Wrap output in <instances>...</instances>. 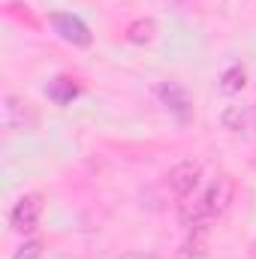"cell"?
I'll return each instance as SVG.
<instances>
[{
  "label": "cell",
  "instance_id": "3",
  "mask_svg": "<svg viewBox=\"0 0 256 259\" xmlns=\"http://www.w3.org/2000/svg\"><path fill=\"white\" fill-rule=\"evenodd\" d=\"M39 214H42V196L39 193H27L15 202V208L9 211V223L15 232H30L36 223H39Z\"/></svg>",
  "mask_w": 256,
  "mask_h": 259
},
{
  "label": "cell",
  "instance_id": "9",
  "mask_svg": "<svg viewBox=\"0 0 256 259\" xmlns=\"http://www.w3.org/2000/svg\"><path fill=\"white\" fill-rule=\"evenodd\" d=\"M127 36H130V42H148L154 36V21H136L127 30Z\"/></svg>",
  "mask_w": 256,
  "mask_h": 259
},
{
  "label": "cell",
  "instance_id": "2",
  "mask_svg": "<svg viewBox=\"0 0 256 259\" xmlns=\"http://www.w3.org/2000/svg\"><path fill=\"white\" fill-rule=\"evenodd\" d=\"M3 127L12 133H24V130L36 127V112L27 100L21 97H3Z\"/></svg>",
  "mask_w": 256,
  "mask_h": 259
},
{
  "label": "cell",
  "instance_id": "7",
  "mask_svg": "<svg viewBox=\"0 0 256 259\" xmlns=\"http://www.w3.org/2000/svg\"><path fill=\"white\" fill-rule=\"evenodd\" d=\"M75 94H78V88L72 84V78H64V75H61V78H55V81L49 84V97H52L58 106H66Z\"/></svg>",
  "mask_w": 256,
  "mask_h": 259
},
{
  "label": "cell",
  "instance_id": "4",
  "mask_svg": "<svg viewBox=\"0 0 256 259\" xmlns=\"http://www.w3.org/2000/svg\"><path fill=\"white\" fill-rule=\"evenodd\" d=\"M52 27H55V33H58L61 39L72 42V46H88V42H91L88 24H84L81 18L69 15V12H55V15H52Z\"/></svg>",
  "mask_w": 256,
  "mask_h": 259
},
{
  "label": "cell",
  "instance_id": "11",
  "mask_svg": "<svg viewBox=\"0 0 256 259\" xmlns=\"http://www.w3.org/2000/svg\"><path fill=\"white\" fill-rule=\"evenodd\" d=\"M121 259H154V256H148V253H127V256H121Z\"/></svg>",
  "mask_w": 256,
  "mask_h": 259
},
{
  "label": "cell",
  "instance_id": "5",
  "mask_svg": "<svg viewBox=\"0 0 256 259\" xmlns=\"http://www.w3.org/2000/svg\"><path fill=\"white\" fill-rule=\"evenodd\" d=\"M199 175H202L199 163H178L169 172V187L175 190L178 199H190V193L196 190V184H199Z\"/></svg>",
  "mask_w": 256,
  "mask_h": 259
},
{
  "label": "cell",
  "instance_id": "8",
  "mask_svg": "<svg viewBox=\"0 0 256 259\" xmlns=\"http://www.w3.org/2000/svg\"><path fill=\"white\" fill-rule=\"evenodd\" d=\"M241 88H244V69H241V66L226 69V72H223V91H226V94H235V91H241Z\"/></svg>",
  "mask_w": 256,
  "mask_h": 259
},
{
  "label": "cell",
  "instance_id": "10",
  "mask_svg": "<svg viewBox=\"0 0 256 259\" xmlns=\"http://www.w3.org/2000/svg\"><path fill=\"white\" fill-rule=\"evenodd\" d=\"M39 253H42V244H39V241H27V244H21V247L15 250L12 259H39Z\"/></svg>",
  "mask_w": 256,
  "mask_h": 259
},
{
  "label": "cell",
  "instance_id": "1",
  "mask_svg": "<svg viewBox=\"0 0 256 259\" xmlns=\"http://www.w3.org/2000/svg\"><path fill=\"white\" fill-rule=\"evenodd\" d=\"M232 178L229 175H220L217 181H211L208 184V190L199 196L196 202H184V208H181V220H184V226L187 229H205L208 223H214L226 208H229V202H232Z\"/></svg>",
  "mask_w": 256,
  "mask_h": 259
},
{
  "label": "cell",
  "instance_id": "6",
  "mask_svg": "<svg viewBox=\"0 0 256 259\" xmlns=\"http://www.w3.org/2000/svg\"><path fill=\"white\" fill-rule=\"evenodd\" d=\"M160 97H163V100H166L178 115H181V118H187V106H190V103H187L184 88H178V84H172V81H169V84H163V88H160Z\"/></svg>",
  "mask_w": 256,
  "mask_h": 259
}]
</instances>
